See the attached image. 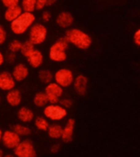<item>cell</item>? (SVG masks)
Listing matches in <instances>:
<instances>
[{
	"label": "cell",
	"mask_w": 140,
	"mask_h": 157,
	"mask_svg": "<svg viewBox=\"0 0 140 157\" xmlns=\"http://www.w3.org/2000/svg\"><path fill=\"white\" fill-rule=\"evenodd\" d=\"M0 18H1V13H0Z\"/></svg>",
	"instance_id": "cell-41"
},
{
	"label": "cell",
	"mask_w": 140,
	"mask_h": 157,
	"mask_svg": "<svg viewBox=\"0 0 140 157\" xmlns=\"http://www.w3.org/2000/svg\"><path fill=\"white\" fill-rule=\"evenodd\" d=\"M12 130L20 137H27L31 134V129L29 126L25 125L23 124H17L12 127Z\"/></svg>",
	"instance_id": "cell-23"
},
{
	"label": "cell",
	"mask_w": 140,
	"mask_h": 157,
	"mask_svg": "<svg viewBox=\"0 0 140 157\" xmlns=\"http://www.w3.org/2000/svg\"><path fill=\"white\" fill-rule=\"evenodd\" d=\"M17 116L22 124H29L34 119V113L30 108L27 106H21L17 110Z\"/></svg>",
	"instance_id": "cell-17"
},
{
	"label": "cell",
	"mask_w": 140,
	"mask_h": 157,
	"mask_svg": "<svg viewBox=\"0 0 140 157\" xmlns=\"http://www.w3.org/2000/svg\"><path fill=\"white\" fill-rule=\"evenodd\" d=\"M41 19L44 23H48V22L50 21L52 19L51 12H49V11H44V12H42Z\"/></svg>",
	"instance_id": "cell-32"
},
{
	"label": "cell",
	"mask_w": 140,
	"mask_h": 157,
	"mask_svg": "<svg viewBox=\"0 0 140 157\" xmlns=\"http://www.w3.org/2000/svg\"><path fill=\"white\" fill-rule=\"evenodd\" d=\"M58 103L62 106V107L66 108V110H67V109H70V108L73 105V101H72V99L68 98H61Z\"/></svg>",
	"instance_id": "cell-27"
},
{
	"label": "cell",
	"mask_w": 140,
	"mask_h": 157,
	"mask_svg": "<svg viewBox=\"0 0 140 157\" xmlns=\"http://www.w3.org/2000/svg\"><path fill=\"white\" fill-rule=\"evenodd\" d=\"M35 20L36 17L33 12H22L19 17L10 22V29L16 35L24 34L35 23Z\"/></svg>",
	"instance_id": "cell-2"
},
{
	"label": "cell",
	"mask_w": 140,
	"mask_h": 157,
	"mask_svg": "<svg viewBox=\"0 0 140 157\" xmlns=\"http://www.w3.org/2000/svg\"><path fill=\"white\" fill-rule=\"evenodd\" d=\"M60 150H61V145L59 143H55V144L52 145L51 148H50V151L52 154H56V153H58Z\"/></svg>",
	"instance_id": "cell-34"
},
{
	"label": "cell",
	"mask_w": 140,
	"mask_h": 157,
	"mask_svg": "<svg viewBox=\"0 0 140 157\" xmlns=\"http://www.w3.org/2000/svg\"><path fill=\"white\" fill-rule=\"evenodd\" d=\"M21 44L22 42L21 41V40H19V39H12V41L8 44V46H7L8 52H14V53L20 52L21 47Z\"/></svg>",
	"instance_id": "cell-26"
},
{
	"label": "cell",
	"mask_w": 140,
	"mask_h": 157,
	"mask_svg": "<svg viewBox=\"0 0 140 157\" xmlns=\"http://www.w3.org/2000/svg\"><path fill=\"white\" fill-rule=\"evenodd\" d=\"M7 30L5 29L3 25H0V46L6 43V41H7Z\"/></svg>",
	"instance_id": "cell-28"
},
{
	"label": "cell",
	"mask_w": 140,
	"mask_h": 157,
	"mask_svg": "<svg viewBox=\"0 0 140 157\" xmlns=\"http://www.w3.org/2000/svg\"><path fill=\"white\" fill-rule=\"evenodd\" d=\"M16 60H17V53H14V52H8V53L5 56V61H7V63H15Z\"/></svg>",
	"instance_id": "cell-30"
},
{
	"label": "cell",
	"mask_w": 140,
	"mask_h": 157,
	"mask_svg": "<svg viewBox=\"0 0 140 157\" xmlns=\"http://www.w3.org/2000/svg\"><path fill=\"white\" fill-rule=\"evenodd\" d=\"M17 82L12 75V73L7 71L0 72V90L8 92L16 88Z\"/></svg>",
	"instance_id": "cell-10"
},
{
	"label": "cell",
	"mask_w": 140,
	"mask_h": 157,
	"mask_svg": "<svg viewBox=\"0 0 140 157\" xmlns=\"http://www.w3.org/2000/svg\"><path fill=\"white\" fill-rule=\"evenodd\" d=\"M2 131L0 129V142H1V139H2Z\"/></svg>",
	"instance_id": "cell-39"
},
{
	"label": "cell",
	"mask_w": 140,
	"mask_h": 157,
	"mask_svg": "<svg viewBox=\"0 0 140 157\" xmlns=\"http://www.w3.org/2000/svg\"><path fill=\"white\" fill-rule=\"evenodd\" d=\"M75 75L73 71L68 68H60L53 74V80L62 88L71 87L73 83Z\"/></svg>",
	"instance_id": "cell-6"
},
{
	"label": "cell",
	"mask_w": 140,
	"mask_h": 157,
	"mask_svg": "<svg viewBox=\"0 0 140 157\" xmlns=\"http://www.w3.org/2000/svg\"><path fill=\"white\" fill-rule=\"evenodd\" d=\"M34 124L39 131H47L50 124L48 119H46L44 116L39 115L34 119Z\"/></svg>",
	"instance_id": "cell-22"
},
{
	"label": "cell",
	"mask_w": 140,
	"mask_h": 157,
	"mask_svg": "<svg viewBox=\"0 0 140 157\" xmlns=\"http://www.w3.org/2000/svg\"><path fill=\"white\" fill-rule=\"evenodd\" d=\"M33 104L38 108H44L49 104V101L44 92H37L33 98Z\"/></svg>",
	"instance_id": "cell-20"
},
{
	"label": "cell",
	"mask_w": 140,
	"mask_h": 157,
	"mask_svg": "<svg viewBox=\"0 0 140 157\" xmlns=\"http://www.w3.org/2000/svg\"><path fill=\"white\" fill-rule=\"evenodd\" d=\"M35 1L36 0H21L19 5L23 12H34L35 11Z\"/></svg>",
	"instance_id": "cell-25"
},
{
	"label": "cell",
	"mask_w": 140,
	"mask_h": 157,
	"mask_svg": "<svg viewBox=\"0 0 140 157\" xmlns=\"http://www.w3.org/2000/svg\"><path fill=\"white\" fill-rule=\"evenodd\" d=\"M2 155H3V151L0 148V157H2Z\"/></svg>",
	"instance_id": "cell-38"
},
{
	"label": "cell",
	"mask_w": 140,
	"mask_h": 157,
	"mask_svg": "<svg viewBox=\"0 0 140 157\" xmlns=\"http://www.w3.org/2000/svg\"><path fill=\"white\" fill-rule=\"evenodd\" d=\"M133 41L136 47L140 46V29H137L133 35Z\"/></svg>",
	"instance_id": "cell-33"
},
{
	"label": "cell",
	"mask_w": 140,
	"mask_h": 157,
	"mask_svg": "<svg viewBox=\"0 0 140 157\" xmlns=\"http://www.w3.org/2000/svg\"><path fill=\"white\" fill-rule=\"evenodd\" d=\"M13 78L16 82H23L28 78L29 74V67L24 63H17L13 66L12 71L11 72Z\"/></svg>",
	"instance_id": "cell-12"
},
{
	"label": "cell",
	"mask_w": 140,
	"mask_h": 157,
	"mask_svg": "<svg viewBox=\"0 0 140 157\" xmlns=\"http://www.w3.org/2000/svg\"><path fill=\"white\" fill-rule=\"evenodd\" d=\"M0 1L2 2V4L7 8V7H12V6L19 5L21 0H0Z\"/></svg>",
	"instance_id": "cell-29"
},
{
	"label": "cell",
	"mask_w": 140,
	"mask_h": 157,
	"mask_svg": "<svg viewBox=\"0 0 140 157\" xmlns=\"http://www.w3.org/2000/svg\"><path fill=\"white\" fill-rule=\"evenodd\" d=\"M47 1V7H51L56 2L57 0H46Z\"/></svg>",
	"instance_id": "cell-36"
},
{
	"label": "cell",
	"mask_w": 140,
	"mask_h": 157,
	"mask_svg": "<svg viewBox=\"0 0 140 157\" xmlns=\"http://www.w3.org/2000/svg\"><path fill=\"white\" fill-rule=\"evenodd\" d=\"M46 7V0H36L35 1V10H37V11H43Z\"/></svg>",
	"instance_id": "cell-31"
},
{
	"label": "cell",
	"mask_w": 140,
	"mask_h": 157,
	"mask_svg": "<svg viewBox=\"0 0 140 157\" xmlns=\"http://www.w3.org/2000/svg\"><path fill=\"white\" fill-rule=\"evenodd\" d=\"M35 49V46L32 44L31 42L29 41V39H27L25 41H24L21 44V50L20 52L22 56L26 58L27 56H29V54L31 53Z\"/></svg>",
	"instance_id": "cell-24"
},
{
	"label": "cell",
	"mask_w": 140,
	"mask_h": 157,
	"mask_svg": "<svg viewBox=\"0 0 140 157\" xmlns=\"http://www.w3.org/2000/svg\"><path fill=\"white\" fill-rule=\"evenodd\" d=\"M65 38L69 44H72L80 50H87L93 43L90 35L78 28H69L66 29Z\"/></svg>",
	"instance_id": "cell-1"
},
{
	"label": "cell",
	"mask_w": 140,
	"mask_h": 157,
	"mask_svg": "<svg viewBox=\"0 0 140 157\" xmlns=\"http://www.w3.org/2000/svg\"><path fill=\"white\" fill-rule=\"evenodd\" d=\"M44 93L46 94L49 103L50 104H56L58 103L60 99L62 98L64 93V88L59 86L54 81L48 83L44 88Z\"/></svg>",
	"instance_id": "cell-8"
},
{
	"label": "cell",
	"mask_w": 140,
	"mask_h": 157,
	"mask_svg": "<svg viewBox=\"0 0 140 157\" xmlns=\"http://www.w3.org/2000/svg\"><path fill=\"white\" fill-rule=\"evenodd\" d=\"M16 157H37V153L33 142L29 139L22 140L13 149Z\"/></svg>",
	"instance_id": "cell-7"
},
{
	"label": "cell",
	"mask_w": 140,
	"mask_h": 157,
	"mask_svg": "<svg viewBox=\"0 0 140 157\" xmlns=\"http://www.w3.org/2000/svg\"><path fill=\"white\" fill-rule=\"evenodd\" d=\"M76 126V120L73 118H69L66 120V124L62 127V133H61V140L66 143L72 142L74 137V131Z\"/></svg>",
	"instance_id": "cell-13"
},
{
	"label": "cell",
	"mask_w": 140,
	"mask_h": 157,
	"mask_svg": "<svg viewBox=\"0 0 140 157\" xmlns=\"http://www.w3.org/2000/svg\"><path fill=\"white\" fill-rule=\"evenodd\" d=\"M2 157H15V155L12 154H7V155H3Z\"/></svg>",
	"instance_id": "cell-37"
},
{
	"label": "cell",
	"mask_w": 140,
	"mask_h": 157,
	"mask_svg": "<svg viewBox=\"0 0 140 157\" xmlns=\"http://www.w3.org/2000/svg\"><path fill=\"white\" fill-rule=\"evenodd\" d=\"M56 23L60 28L69 29L74 23V17L71 12H61L56 17Z\"/></svg>",
	"instance_id": "cell-15"
},
{
	"label": "cell",
	"mask_w": 140,
	"mask_h": 157,
	"mask_svg": "<svg viewBox=\"0 0 140 157\" xmlns=\"http://www.w3.org/2000/svg\"><path fill=\"white\" fill-rule=\"evenodd\" d=\"M5 62V56L0 50V66H2Z\"/></svg>",
	"instance_id": "cell-35"
},
{
	"label": "cell",
	"mask_w": 140,
	"mask_h": 157,
	"mask_svg": "<svg viewBox=\"0 0 140 157\" xmlns=\"http://www.w3.org/2000/svg\"><path fill=\"white\" fill-rule=\"evenodd\" d=\"M22 9L20 5H16V6H12V7H7L5 10L3 17L6 21L12 22L14 21L16 18L19 17L20 15L22 13Z\"/></svg>",
	"instance_id": "cell-18"
},
{
	"label": "cell",
	"mask_w": 140,
	"mask_h": 157,
	"mask_svg": "<svg viewBox=\"0 0 140 157\" xmlns=\"http://www.w3.org/2000/svg\"><path fill=\"white\" fill-rule=\"evenodd\" d=\"M47 132H48L49 137L52 139H60L61 137V133H62V126L58 123L54 122L53 124H49Z\"/></svg>",
	"instance_id": "cell-19"
},
{
	"label": "cell",
	"mask_w": 140,
	"mask_h": 157,
	"mask_svg": "<svg viewBox=\"0 0 140 157\" xmlns=\"http://www.w3.org/2000/svg\"><path fill=\"white\" fill-rule=\"evenodd\" d=\"M27 63L33 69L40 68L44 61V54L39 49H34L31 53L26 57Z\"/></svg>",
	"instance_id": "cell-14"
},
{
	"label": "cell",
	"mask_w": 140,
	"mask_h": 157,
	"mask_svg": "<svg viewBox=\"0 0 140 157\" xmlns=\"http://www.w3.org/2000/svg\"><path fill=\"white\" fill-rule=\"evenodd\" d=\"M44 116L52 122H59L66 117L67 110L62 107L59 103L50 104L45 105L43 110Z\"/></svg>",
	"instance_id": "cell-5"
},
{
	"label": "cell",
	"mask_w": 140,
	"mask_h": 157,
	"mask_svg": "<svg viewBox=\"0 0 140 157\" xmlns=\"http://www.w3.org/2000/svg\"><path fill=\"white\" fill-rule=\"evenodd\" d=\"M69 43L65 36L59 38L52 44L49 50V57L52 61L56 63H61L66 61L67 54L66 51L69 48Z\"/></svg>",
	"instance_id": "cell-3"
},
{
	"label": "cell",
	"mask_w": 140,
	"mask_h": 157,
	"mask_svg": "<svg viewBox=\"0 0 140 157\" xmlns=\"http://www.w3.org/2000/svg\"><path fill=\"white\" fill-rule=\"evenodd\" d=\"M38 78L42 83L48 84L53 81V74L51 71L47 69H42L38 73Z\"/></svg>",
	"instance_id": "cell-21"
},
{
	"label": "cell",
	"mask_w": 140,
	"mask_h": 157,
	"mask_svg": "<svg viewBox=\"0 0 140 157\" xmlns=\"http://www.w3.org/2000/svg\"><path fill=\"white\" fill-rule=\"evenodd\" d=\"M48 37V29L42 23H34L29 29L28 38L34 46L41 45L45 42Z\"/></svg>",
	"instance_id": "cell-4"
},
{
	"label": "cell",
	"mask_w": 140,
	"mask_h": 157,
	"mask_svg": "<svg viewBox=\"0 0 140 157\" xmlns=\"http://www.w3.org/2000/svg\"><path fill=\"white\" fill-rule=\"evenodd\" d=\"M5 99L10 106H12V107L19 106L21 104L22 101L21 92L17 88H13L12 90L7 92Z\"/></svg>",
	"instance_id": "cell-16"
},
{
	"label": "cell",
	"mask_w": 140,
	"mask_h": 157,
	"mask_svg": "<svg viewBox=\"0 0 140 157\" xmlns=\"http://www.w3.org/2000/svg\"><path fill=\"white\" fill-rule=\"evenodd\" d=\"M1 101H2V99H1V97H0V105H1Z\"/></svg>",
	"instance_id": "cell-40"
},
{
	"label": "cell",
	"mask_w": 140,
	"mask_h": 157,
	"mask_svg": "<svg viewBox=\"0 0 140 157\" xmlns=\"http://www.w3.org/2000/svg\"><path fill=\"white\" fill-rule=\"evenodd\" d=\"M21 141V137L13 130H6L2 132L1 142L7 149L13 150Z\"/></svg>",
	"instance_id": "cell-9"
},
{
	"label": "cell",
	"mask_w": 140,
	"mask_h": 157,
	"mask_svg": "<svg viewBox=\"0 0 140 157\" xmlns=\"http://www.w3.org/2000/svg\"><path fill=\"white\" fill-rule=\"evenodd\" d=\"M74 90L79 96H84L87 93L88 86V78L84 75H78L75 77L73 81Z\"/></svg>",
	"instance_id": "cell-11"
}]
</instances>
